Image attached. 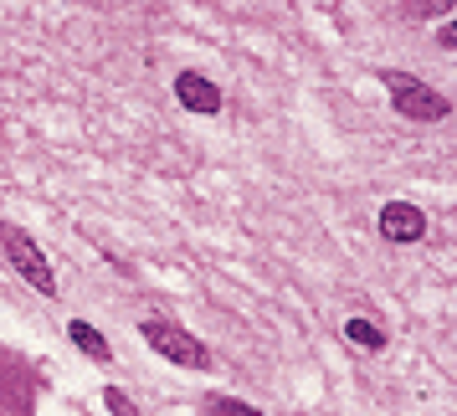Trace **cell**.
<instances>
[{
  "mask_svg": "<svg viewBox=\"0 0 457 416\" xmlns=\"http://www.w3.org/2000/svg\"><path fill=\"white\" fill-rule=\"evenodd\" d=\"M104 406H108V416H139V406H134L129 391H119V386H104Z\"/></svg>",
  "mask_w": 457,
  "mask_h": 416,
  "instance_id": "cell-10",
  "label": "cell"
},
{
  "mask_svg": "<svg viewBox=\"0 0 457 416\" xmlns=\"http://www.w3.org/2000/svg\"><path fill=\"white\" fill-rule=\"evenodd\" d=\"M380 83H386V93H391V108L401 113V119H411V124H442V119L453 113V104H447L436 87H427L421 78L401 72V67H386Z\"/></svg>",
  "mask_w": 457,
  "mask_h": 416,
  "instance_id": "cell-1",
  "label": "cell"
},
{
  "mask_svg": "<svg viewBox=\"0 0 457 416\" xmlns=\"http://www.w3.org/2000/svg\"><path fill=\"white\" fill-rule=\"evenodd\" d=\"M0 247H5V262L21 272L42 298H57V272H52V262H46V252L37 247L31 231L16 227V221H0Z\"/></svg>",
  "mask_w": 457,
  "mask_h": 416,
  "instance_id": "cell-2",
  "label": "cell"
},
{
  "mask_svg": "<svg viewBox=\"0 0 457 416\" xmlns=\"http://www.w3.org/2000/svg\"><path fill=\"white\" fill-rule=\"evenodd\" d=\"M457 0H406V21H436V16H453Z\"/></svg>",
  "mask_w": 457,
  "mask_h": 416,
  "instance_id": "cell-8",
  "label": "cell"
},
{
  "mask_svg": "<svg viewBox=\"0 0 457 416\" xmlns=\"http://www.w3.org/2000/svg\"><path fill=\"white\" fill-rule=\"evenodd\" d=\"M67 339H72V345H78L93 365H113V345H108V339L93 329L87 319H72V324H67Z\"/></svg>",
  "mask_w": 457,
  "mask_h": 416,
  "instance_id": "cell-6",
  "label": "cell"
},
{
  "mask_svg": "<svg viewBox=\"0 0 457 416\" xmlns=\"http://www.w3.org/2000/svg\"><path fill=\"white\" fill-rule=\"evenodd\" d=\"M375 227H380V237H386L391 247H416V242L427 237V211L411 206V201H386L380 216H375Z\"/></svg>",
  "mask_w": 457,
  "mask_h": 416,
  "instance_id": "cell-4",
  "label": "cell"
},
{
  "mask_svg": "<svg viewBox=\"0 0 457 416\" xmlns=\"http://www.w3.org/2000/svg\"><path fill=\"white\" fill-rule=\"evenodd\" d=\"M139 334H145L149 350L160 354V360H170V365H180V370H211V350L190 329H180V324H170V319H145Z\"/></svg>",
  "mask_w": 457,
  "mask_h": 416,
  "instance_id": "cell-3",
  "label": "cell"
},
{
  "mask_svg": "<svg viewBox=\"0 0 457 416\" xmlns=\"http://www.w3.org/2000/svg\"><path fill=\"white\" fill-rule=\"evenodd\" d=\"M206 412L211 416H268V412H257L252 401H237V395H211Z\"/></svg>",
  "mask_w": 457,
  "mask_h": 416,
  "instance_id": "cell-9",
  "label": "cell"
},
{
  "mask_svg": "<svg viewBox=\"0 0 457 416\" xmlns=\"http://www.w3.org/2000/svg\"><path fill=\"white\" fill-rule=\"evenodd\" d=\"M436 46H442V52H457V16L436 31Z\"/></svg>",
  "mask_w": 457,
  "mask_h": 416,
  "instance_id": "cell-11",
  "label": "cell"
},
{
  "mask_svg": "<svg viewBox=\"0 0 457 416\" xmlns=\"http://www.w3.org/2000/svg\"><path fill=\"white\" fill-rule=\"evenodd\" d=\"M175 104L186 108V113H201V119H211V113H221V87L211 83L206 72L186 67V72L175 78Z\"/></svg>",
  "mask_w": 457,
  "mask_h": 416,
  "instance_id": "cell-5",
  "label": "cell"
},
{
  "mask_svg": "<svg viewBox=\"0 0 457 416\" xmlns=\"http://www.w3.org/2000/svg\"><path fill=\"white\" fill-rule=\"evenodd\" d=\"M345 339H350L354 350H386V329H380V324H370V319H360V313H354V319H345Z\"/></svg>",
  "mask_w": 457,
  "mask_h": 416,
  "instance_id": "cell-7",
  "label": "cell"
}]
</instances>
